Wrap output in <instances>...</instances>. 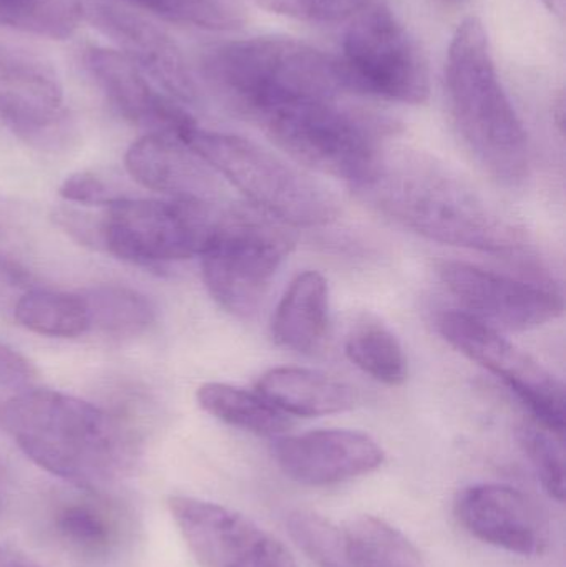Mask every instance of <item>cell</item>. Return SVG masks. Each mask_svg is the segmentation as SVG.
<instances>
[{"instance_id": "d4e9b609", "label": "cell", "mask_w": 566, "mask_h": 567, "mask_svg": "<svg viewBox=\"0 0 566 567\" xmlns=\"http://www.w3.org/2000/svg\"><path fill=\"white\" fill-rule=\"evenodd\" d=\"M90 327L113 337H136L155 323L156 309L145 293L132 287L102 284L82 293Z\"/></svg>"}, {"instance_id": "30bf717a", "label": "cell", "mask_w": 566, "mask_h": 567, "mask_svg": "<svg viewBox=\"0 0 566 567\" xmlns=\"http://www.w3.org/2000/svg\"><path fill=\"white\" fill-rule=\"evenodd\" d=\"M434 326L449 346L502 380L527 406L532 420L564 435L565 389L554 373L498 330L462 310L439 312Z\"/></svg>"}, {"instance_id": "5b68a950", "label": "cell", "mask_w": 566, "mask_h": 567, "mask_svg": "<svg viewBox=\"0 0 566 567\" xmlns=\"http://www.w3.org/2000/svg\"><path fill=\"white\" fill-rule=\"evenodd\" d=\"M185 145L249 203L285 225L316 228L338 218V199L325 185L251 140L195 126Z\"/></svg>"}, {"instance_id": "484cf974", "label": "cell", "mask_w": 566, "mask_h": 567, "mask_svg": "<svg viewBox=\"0 0 566 567\" xmlns=\"http://www.w3.org/2000/svg\"><path fill=\"white\" fill-rule=\"evenodd\" d=\"M53 528L70 551L86 558L110 555L119 543V525L99 503H63L53 515Z\"/></svg>"}, {"instance_id": "d6a6232c", "label": "cell", "mask_w": 566, "mask_h": 567, "mask_svg": "<svg viewBox=\"0 0 566 567\" xmlns=\"http://www.w3.org/2000/svg\"><path fill=\"white\" fill-rule=\"evenodd\" d=\"M0 567H45L17 546L0 543Z\"/></svg>"}, {"instance_id": "6da1fadb", "label": "cell", "mask_w": 566, "mask_h": 567, "mask_svg": "<svg viewBox=\"0 0 566 567\" xmlns=\"http://www.w3.org/2000/svg\"><path fill=\"white\" fill-rule=\"evenodd\" d=\"M356 192L392 221L431 241L494 256L527 248L518 226L425 153L384 150L374 175Z\"/></svg>"}, {"instance_id": "1f68e13d", "label": "cell", "mask_w": 566, "mask_h": 567, "mask_svg": "<svg viewBox=\"0 0 566 567\" xmlns=\"http://www.w3.org/2000/svg\"><path fill=\"white\" fill-rule=\"evenodd\" d=\"M37 377L39 372L27 357L13 350L12 347L0 343V386L2 389L25 392L32 389Z\"/></svg>"}, {"instance_id": "ba28073f", "label": "cell", "mask_w": 566, "mask_h": 567, "mask_svg": "<svg viewBox=\"0 0 566 567\" xmlns=\"http://www.w3.org/2000/svg\"><path fill=\"white\" fill-rule=\"evenodd\" d=\"M342 49L339 63L349 92L405 105H421L429 99L428 62L382 0L349 20Z\"/></svg>"}, {"instance_id": "603a6c76", "label": "cell", "mask_w": 566, "mask_h": 567, "mask_svg": "<svg viewBox=\"0 0 566 567\" xmlns=\"http://www.w3.org/2000/svg\"><path fill=\"white\" fill-rule=\"evenodd\" d=\"M346 355L375 382L402 385L408 379V359L398 337L378 319L364 317L349 330Z\"/></svg>"}, {"instance_id": "e0dca14e", "label": "cell", "mask_w": 566, "mask_h": 567, "mask_svg": "<svg viewBox=\"0 0 566 567\" xmlns=\"http://www.w3.org/2000/svg\"><path fill=\"white\" fill-rule=\"evenodd\" d=\"M85 66L113 109L133 125L185 143L196 122L182 103L166 95L119 50L92 47Z\"/></svg>"}, {"instance_id": "4316f807", "label": "cell", "mask_w": 566, "mask_h": 567, "mask_svg": "<svg viewBox=\"0 0 566 567\" xmlns=\"http://www.w3.org/2000/svg\"><path fill=\"white\" fill-rule=\"evenodd\" d=\"M83 17L80 0H0V25L47 39H69Z\"/></svg>"}, {"instance_id": "2e32d148", "label": "cell", "mask_w": 566, "mask_h": 567, "mask_svg": "<svg viewBox=\"0 0 566 567\" xmlns=\"http://www.w3.org/2000/svg\"><path fill=\"white\" fill-rule=\"evenodd\" d=\"M272 456L289 480L305 486L339 485L374 473L385 460L371 435L341 429L279 436Z\"/></svg>"}, {"instance_id": "4dcf8cb0", "label": "cell", "mask_w": 566, "mask_h": 567, "mask_svg": "<svg viewBox=\"0 0 566 567\" xmlns=\"http://www.w3.org/2000/svg\"><path fill=\"white\" fill-rule=\"evenodd\" d=\"M65 202L83 206H112L125 196L119 195L109 182L93 172H79L70 175L59 188Z\"/></svg>"}, {"instance_id": "d6986e66", "label": "cell", "mask_w": 566, "mask_h": 567, "mask_svg": "<svg viewBox=\"0 0 566 567\" xmlns=\"http://www.w3.org/2000/svg\"><path fill=\"white\" fill-rule=\"evenodd\" d=\"M202 163L185 143L158 133L136 140L125 155L126 172L136 183L169 198L206 199Z\"/></svg>"}, {"instance_id": "4fadbf2b", "label": "cell", "mask_w": 566, "mask_h": 567, "mask_svg": "<svg viewBox=\"0 0 566 567\" xmlns=\"http://www.w3.org/2000/svg\"><path fill=\"white\" fill-rule=\"evenodd\" d=\"M286 525L296 545L319 567H425L411 539L375 516L338 525L312 512H295Z\"/></svg>"}, {"instance_id": "44dd1931", "label": "cell", "mask_w": 566, "mask_h": 567, "mask_svg": "<svg viewBox=\"0 0 566 567\" xmlns=\"http://www.w3.org/2000/svg\"><path fill=\"white\" fill-rule=\"evenodd\" d=\"M329 330V287L318 271L296 276L282 293L271 320V336L282 349L312 355Z\"/></svg>"}, {"instance_id": "7c38bea8", "label": "cell", "mask_w": 566, "mask_h": 567, "mask_svg": "<svg viewBox=\"0 0 566 567\" xmlns=\"http://www.w3.org/2000/svg\"><path fill=\"white\" fill-rule=\"evenodd\" d=\"M435 271L461 303L462 312L498 332L538 329L564 312L560 293L545 284L512 278L452 259L439 261Z\"/></svg>"}, {"instance_id": "5bb4252c", "label": "cell", "mask_w": 566, "mask_h": 567, "mask_svg": "<svg viewBox=\"0 0 566 567\" xmlns=\"http://www.w3.org/2000/svg\"><path fill=\"white\" fill-rule=\"evenodd\" d=\"M0 123L32 145H56L69 136L62 82L50 63L0 45Z\"/></svg>"}, {"instance_id": "f546056e", "label": "cell", "mask_w": 566, "mask_h": 567, "mask_svg": "<svg viewBox=\"0 0 566 567\" xmlns=\"http://www.w3.org/2000/svg\"><path fill=\"white\" fill-rule=\"evenodd\" d=\"M266 10L306 22H349L378 0H256Z\"/></svg>"}, {"instance_id": "ac0fdd59", "label": "cell", "mask_w": 566, "mask_h": 567, "mask_svg": "<svg viewBox=\"0 0 566 567\" xmlns=\"http://www.w3.org/2000/svg\"><path fill=\"white\" fill-rule=\"evenodd\" d=\"M85 13L162 92L182 105L198 102L195 76L179 47L163 30L112 3H95Z\"/></svg>"}, {"instance_id": "3957f363", "label": "cell", "mask_w": 566, "mask_h": 567, "mask_svg": "<svg viewBox=\"0 0 566 567\" xmlns=\"http://www.w3.org/2000/svg\"><path fill=\"white\" fill-rule=\"evenodd\" d=\"M445 92L455 132L482 172L498 185L531 175V145L492 55L484 23L467 17L455 30L445 63Z\"/></svg>"}, {"instance_id": "f1b7e54d", "label": "cell", "mask_w": 566, "mask_h": 567, "mask_svg": "<svg viewBox=\"0 0 566 567\" xmlns=\"http://www.w3.org/2000/svg\"><path fill=\"white\" fill-rule=\"evenodd\" d=\"M518 442H521L527 458L531 460L545 492L557 502H564V435H558L532 420L518 429Z\"/></svg>"}, {"instance_id": "83f0119b", "label": "cell", "mask_w": 566, "mask_h": 567, "mask_svg": "<svg viewBox=\"0 0 566 567\" xmlns=\"http://www.w3.org/2000/svg\"><path fill=\"white\" fill-rule=\"evenodd\" d=\"M169 22L206 30H235L246 22L241 0H128Z\"/></svg>"}, {"instance_id": "8fae6325", "label": "cell", "mask_w": 566, "mask_h": 567, "mask_svg": "<svg viewBox=\"0 0 566 567\" xmlns=\"http://www.w3.org/2000/svg\"><path fill=\"white\" fill-rule=\"evenodd\" d=\"M179 535L203 567H298L291 553L248 516L193 496H169Z\"/></svg>"}, {"instance_id": "836d02e7", "label": "cell", "mask_w": 566, "mask_h": 567, "mask_svg": "<svg viewBox=\"0 0 566 567\" xmlns=\"http://www.w3.org/2000/svg\"><path fill=\"white\" fill-rule=\"evenodd\" d=\"M542 2H544V6L547 7L554 16L564 19L566 12V0H542Z\"/></svg>"}, {"instance_id": "8992f818", "label": "cell", "mask_w": 566, "mask_h": 567, "mask_svg": "<svg viewBox=\"0 0 566 567\" xmlns=\"http://www.w3.org/2000/svg\"><path fill=\"white\" fill-rule=\"evenodd\" d=\"M258 123L292 159L354 189L374 175L389 133L384 122L341 105L339 99L282 106Z\"/></svg>"}, {"instance_id": "277c9868", "label": "cell", "mask_w": 566, "mask_h": 567, "mask_svg": "<svg viewBox=\"0 0 566 567\" xmlns=\"http://www.w3.org/2000/svg\"><path fill=\"white\" fill-rule=\"evenodd\" d=\"M203 76L236 112L259 122L282 106L341 99L348 92L341 63L289 37H255L213 47Z\"/></svg>"}, {"instance_id": "cb8c5ba5", "label": "cell", "mask_w": 566, "mask_h": 567, "mask_svg": "<svg viewBox=\"0 0 566 567\" xmlns=\"http://www.w3.org/2000/svg\"><path fill=\"white\" fill-rule=\"evenodd\" d=\"M16 319L30 332L59 339L83 336L90 327L89 307L79 293L29 290L16 306Z\"/></svg>"}, {"instance_id": "7a4b0ae2", "label": "cell", "mask_w": 566, "mask_h": 567, "mask_svg": "<svg viewBox=\"0 0 566 567\" xmlns=\"http://www.w3.org/2000/svg\"><path fill=\"white\" fill-rule=\"evenodd\" d=\"M0 429L27 458L83 489H103L132 473V432L102 406L56 390L30 389L0 405Z\"/></svg>"}, {"instance_id": "7402d4cb", "label": "cell", "mask_w": 566, "mask_h": 567, "mask_svg": "<svg viewBox=\"0 0 566 567\" xmlns=\"http://www.w3.org/2000/svg\"><path fill=\"white\" fill-rule=\"evenodd\" d=\"M196 400L206 413L219 422L255 435L282 436L291 429V419L258 392L229 383H205L196 392Z\"/></svg>"}, {"instance_id": "52a82bcc", "label": "cell", "mask_w": 566, "mask_h": 567, "mask_svg": "<svg viewBox=\"0 0 566 567\" xmlns=\"http://www.w3.org/2000/svg\"><path fill=\"white\" fill-rule=\"evenodd\" d=\"M222 216L206 199L122 198L99 219V248L140 266L202 256Z\"/></svg>"}, {"instance_id": "9a60e30c", "label": "cell", "mask_w": 566, "mask_h": 567, "mask_svg": "<svg viewBox=\"0 0 566 567\" xmlns=\"http://www.w3.org/2000/svg\"><path fill=\"white\" fill-rule=\"evenodd\" d=\"M454 513L469 535L511 555L534 558L550 546V523L544 509L514 486H467L455 496Z\"/></svg>"}, {"instance_id": "ffe728a7", "label": "cell", "mask_w": 566, "mask_h": 567, "mask_svg": "<svg viewBox=\"0 0 566 567\" xmlns=\"http://www.w3.org/2000/svg\"><path fill=\"white\" fill-rule=\"evenodd\" d=\"M256 392L288 416L318 419L354 409L358 393L348 383L299 367H276L259 377Z\"/></svg>"}, {"instance_id": "9c48e42d", "label": "cell", "mask_w": 566, "mask_h": 567, "mask_svg": "<svg viewBox=\"0 0 566 567\" xmlns=\"http://www.w3.org/2000/svg\"><path fill=\"white\" fill-rule=\"evenodd\" d=\"M292 248V236L268 219L222 218L199 256L209 296L231 316L249 319Z\"/></svg>"}]
</instances>
